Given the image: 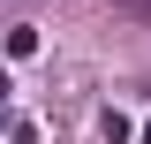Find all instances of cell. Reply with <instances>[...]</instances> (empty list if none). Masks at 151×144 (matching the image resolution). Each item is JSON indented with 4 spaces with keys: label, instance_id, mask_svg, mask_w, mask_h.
Returning a JSON list of instances; mask_svg holds the SVG:
<instances>
[{
    "label": "cell",
    "instance_id": "obj_1",
    "mask_svg": "<svg viewBox=\"0 0 151 144\" xmlns=\"http://www.w3.org/2000/svg\"><path fill=\"white\" fill-rule=\"evenodd\" d=\"M38 53V23H15V31H8V61H30Z\"/></svg>",
    "mask_w": 151,
    "mask_h": 144
},
{
    "label": "cell",
    "instance_id": "obj_2",
    "mask_svg": "<svg viewBox=\"0 0 151 144\" xmlns=\"http://www.w3.org/2000/svg\"><path fill=\"white\" fill-rule=\"evenodd\" d=\"M98 129H106V144H136V129H129V114H113V106L98 114Z\"/></svg>",
    "mask_w": 151,
    "mask_h": 144
},
{
    "label": "cell",
    "instance_id": "obj_3",
    "mask_svg": "<svg viewBox=\"0 0 151 144\" xmlns=\"http://www.w3.org/2000/svg\"><path fill=\"white\" fill-rule=\"evenodd\" d=\"M113 8H121V15H151V0H113Z\"/></svg>",
    "mask_w": 151,
    "mask_h": 144
},
{
    "label": "cell",
    "instance_id": "obj_4",
    "mask_svg": "<svg viewBox=\"0 0 151 144\" xmlns=\"http://www.w3.org/2000/svg\"><path fill=\"white\" fill-rule=\"evenodd\" d=\"M15 144H38V129H30V121H15Z\"/></svg>",
    "mask_w": 151,
    "mask_h": 144
},
{
    "label": "cell",
    "instance_id": "obj_5",
    "mask_svg": "<svg viewBox=\"0 0 151 144\" xmlns=\"http://www.w3.org/2000/svg\"><path fill=\"white\" fill-rule=\"evenodd\" d=\"M8 91H15V84H8V76H0V121H8Z\"/></svg>",
    "mask_w": 151,
    "mask_h": 144
},
{
    "label": "cell",
    "instance_id": "obj_6",
    "mask_svg": "<svg viewBox=\"0 0 151 144\" xmlns=\"http://www.w3.org/2000/svg\"><path fill=\"white\" fill-rule=\"evenodd\" d=\"M136 144H151V129H136Z\"/></svg>",
    "mask_w": 151,
    "mask_h": 144
}]
</instances>
